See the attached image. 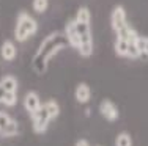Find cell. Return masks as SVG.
Returning a JSON list of instances; mask_svg holds the SVG:
<instances>
[{
    "mask_svg": "<svg viewBox=\"0 0 148 146\" xmlns=\"http://www.w3.org/2000/svg\"><path fill=\"white\" fill-rule=\"evenodd\" d=\"M66 44H68L66 36L63 38L57 33L47 36L43 43H41V46L38 47L36 54H35V57H33V69L38 74H43L46 69H47V61L51 60L58 50H62Z\"/></svg>",
    "mask_w": 148,
    "mask_h": 146,
    "instance_id": "6da1fadb",
    "label": "cell"
},
{
    "mask_svg": "<svg viewBox=\"0 0 148 146\" xmlns=\"http://www.w3.org/2000/svg\"><path fill=\"white\" fill-rule=\"evenodd\" d=\"M38 32V22L32 17L29 13L21 11L16 20V27H14V38L19 43L27 41L32 35H35Z\"/></svg>",
    "mask_w": 148,
    "mask_h": 146,
    "instance_id": "7a4b0ae2",
    "label": "cell"
},
{
    "mask_svg": "<svg viewBox=\"0 0 148 146\" xmlns=\"http://www.w3.org/2000/svg\"><path fill=\"white\" fill-rule=\"evenodd\" d=\"M19 134V123L6 112L0 110V137H16Z\"/></svg>",
    "mask_w": 148,
    "mask_h": 146,
    "instance_id": "3957f363",
    "label": "cell"
},
{
    "mask_svg": "<svg viewBox=\"0 0 148 146\" xmlns=\"http://www.w3.org/2000/svg\"><path fill=\"white\" fill-rule=\"evenodd\" d=\"M32 116V126H33V132L35 134H44L47 130V126L51 123V116L46 112V109L43 105L40 107V110H36L35 113L30 115Z\"/></svg>",
    "mask_w": 148,
    "mask_h": 146,
    "instance_id": "277c9868",
    "label": "cell"
},
{
    "mask_svg": "<svg viewBox=\"0 0 148 146\" xmlns=\"http://www.w3.org/2000/svg\"><path fill=\"white\" fill-rule=\"evenodd\" d=\"M80 55L90 57L93 54V38H91V30L84 32L79 35V47H77Z\"/></svg>",
    "mask_w": 148,
    "mask_h": 146,
    "instance_id": "5b68a950",
    "label": "cell"
},
{
    "mask_svg": "<svg viewBox=\"0 0 148 146\" xmlns=\"http://www.w3.org/2000/svg\"><path fill=\"white\" fill-rule=\"evenodd\" d=\"M99 112L107 121H117L118 115H120L117 105H115L112 101H109V99H106V101H103V102L99 104Z\"/></svg>",
    "mask_w": 148,
    "mask_h": 146,
    "instance_id": "8992f818",
    "label": "cell"
},
{
    "mask_svg": "<svg viewBox=\"0 0 148 146\" xmlns=\"http://www.w3.org/2000/svg\"><path fill=\"white\" fill-rule=\"evenodd\" d=\"M126 11H125V8L123 6H115V10L112 11V14H110V25H112V29L115 30V32H118L121 27H125L126 25Z\"/></svg>",
    "mask_w": 148,
    "mask_h": 146,
    "instance_id": "52a82bcc",
    "label": "cell"
},
{
    "mask_svg": "<svg viewBox=\"0 0 148 146\" xmlns=\"http://www.w3.org/2000/svg\"><path fill=\"white\" fill-rule=\"evenodd\" d=\"M41 105H43V104H41V99H40V96H38V93L29 91L24 96V109H25L30 115L35 113L36 110H40Z\"/></svg>",
    "mask_w": 148,
    "mask_h": 146,
    "instance_id": "ba28073f",
    "label": "cell"
},
{
    "mask_svg": "<svg viewBox=\"0 0 148 146\" xmlns=\"http://www.w3.org/2000/svg\"><path fill=\"white\" fill-rule=\"evenodd\" d=\"M0 55H2V58L5 61H13L16 58V55H17L16 44L13 43V41H10V39L3 41L2 47H0Z\"/></svg>",
    "mask_w": 148,
    "mask_h": 146,
    "instance_id": "9c48e42d",
    "label": "cell"
},
{
    "mask_svg": "<svg viewBox=\"0 0 148 146\" xmlns=\"http://www.w3.org/2000/svg\"><path fill=\"white\" fill-rule=\"evenodd\" d=\"M65 36L66 39H68V44H71L73 47H79V33H77V29H76V22L71 20V22H68V25H66L65 29Z\"/></svg>",
    "mask_w": 148,
    "mask_h": 146,
    "instance_id": "30bf717a",
    "label": "cell"
},
{
    "mask_svg": "<svg viewBox=\"0 0 148 146\" xmlns=\"http://www.w3.org/2000/svg\"><path fill=\"white\" fill-rule=\"evenodd\" d=\"M74 96H76L77 102L80 104H87L91 97V91H90V86L87 83H79L76 86V91H74Z\"/></svg>",
    "mask_w": 148,
    "mask_h": 146,
    "instance_id": "8fae6325",
    "label": "cell"
},
{
    "mask_svg": "<svg viewBox=\"0 0 148 146\" xmlns=\"http://www.w3.org/2000/svg\"><path fill=\"white\" fill-rule=\"evenodd\" d=\"M0 86H2L5 91H10V93H17V88H19V82L14 75H5L2 77L0 80Z\"/></svg>",
    "mask_w": 148,
    "mask_h": 146,
    "instance_id": "7c38bea8",
    "label": "cell"
},
{
    "mask_svg": "<svg viewBox=\"0 0 148 146\" xmlns=\"http://www.w3.org/2000/svg\"><path fill=\"white\" fill-rule=\"evenodd\" d=\"M118 35V38H123V39H126V41H129V43H136L137 41V38H139V35H137V32L132 29L129 24H126L125 27H121V29L117 32Z\"/></svg>",
    "mask_w": 148,
    "mask_h": 146,
    "instance_id": "4fadbf2b",
    "label": "cell"
},
{
    "mask_svg": "<svg viewBox=\"0 0 148 146\" xmlns=\"http://www.w3.org/2000/svg\"><path fill=\"white\" fill-rule=\"evenodd\" d=\"M43 107L46 109V112L49 113L51 120H55V118H58V115H60V105H58L57 102H55L54 99H51V101H47V102H44Z\"/></svg>",
    "mask_w": 148,
    "mask_h": 146,
    "instance_id": "5bb4252c",
    "label": "cell"
},
{
    "mask_svg": "<svg viewBox=\"0 0 148 146\" xmlns=\"http://www.w3.org/2000/svg\"><path fill=\"white\" fill-rule=\"evenodd\" d=\"M128 46H129V41L123 39V38H117V41H115V52L120 57H126L128 55Z\"/></svg>",
    "mask_w": 148,
    "mask_h": 146,
    "instance_id": "9a60e30c",
    "label": "cell"
},
{
    "mask_svg": "<svg viewBox=\"0 0 148 146\" xmlns=\"http://www.w3.org/2000/svg\"><path fill=\"white\" fill-rule=\"evenodd\" d=\"M115 146H132V138L128 132H121L115 138Z\"/></svg>",
    "mask_w": 148,
    "mask_h": 146,
    "instance_id": "2e32d148",
    "label": "cell"
},
{
    "mask_svg": "<svg viewBox=\"0 0 148 146\" xmlns=\"http://www.w3.org/2000/svg\"><path fill=\"white\" fill-rule=\"evenodd\" d=\"M76 22H84V24H90V20H91V14H90V11H88V8H80L79 11H77V14H76Z\"/></svg>",
    "mask_w": 148,
    "mask_h": 146,
    "instance_id": "e0dca14e",
    "label": "cell"
},
{
    "mask_svg": "<svg viewBox=\"0 0 148 146\" xmlns=\"http://www.w3.org/2000/svg\"><path fill=\"white\" fill-rule=\"evenodd\" d=\"M32 6H33V10H35V13H44L46 10H47V6H49V0H33L32 2Z\"/></svg>",
    "mask_w": 148,
    "mask_h": 146,
    "instance_id": "ac0fdd59",
    "label": "cell"
},
{
    "mask_svg": "<svg viewBox=\"0 0 148 146\" xmlns=\"http://www.w3.org/2000/svg\"><path fill=\"white\" fill-rule=\"evenodd\" d=\"M136 44H137V47H139L140 54L148 57V38L139 36V38H137V41H136Z\"/></svg>",
    "mask_w": 148,
    "mask_h": 146,
    "instance_id": "d6986e66",
    "label": "cell"
},
{
    "mask_svg": "<svg viewBox=\"0 0 148 146\" xmlns=\"http://www.w3.org/2000/svg\"><path fill=\"white\" fill-rule=\"evenodd\" d=\"M140 55H142V54H140L137 44L136 43H129V46H128V55H126V57H129V58H139Z\"/></svg>",
    "mask_w": 148,
    "mask_h": 146,
    "instance_id": "ffe728a7",
    "label": "cell"
},
{
    "mask_svg": "<svg viewBox=\"0 0 148 146\" xmlns=\"http://www.w3.org/2000/svg\"><path fill=\"white\" fill-rule=\"evenodd\" d=\"M76 146H90V145H88V141H87V140H79L76 143Z\"/></svg>",
    "mask_w": 148,
    "mask_h": 146,
    "instance_id": "44dd1931",
    "label": "cell"
},
{
    "mask_svg": "<svg viewBox=\"0 0 148 146\" xmlns=\"http://www.w3.org/2000/svg\"><path fill=\"white\" fill-rule=\"evenodd\" d=\"M5 93H6V91L2 88V86H0V104H2V99H3V96H5Z\"/></svg>",
    "mask_w": 148,
    "mask_h": 146,
    "instance_id": "7402d4cb",
    "label": "cell"
}]
</instances>
